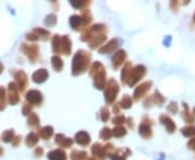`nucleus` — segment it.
I'll return each mask as SVG.
<instances>
[{"mask_svg":"<svg viewBox=\"0 0 195 160\" xmlns=\"http://www.w3.org/2000/svg\"><path fill=\"white\" fill-rule=\"evenodd\" d=\"M181 131H182V133H183L185 136H194L195 135V125L183 128Z\"/></svg>","mask_w":195,"mask_h":160,"instance_id":"6e6552de","label":"nucleus"},{"mask_svg":"<svg viewBox=\"0 0 195 160\" xmlns=\"http://www.w3.org/2000/svg\"><path fill=\"white\" fill-rule=\"evenodd\" d=\"M126 131L124 128H117V129L114 130V135H116V136H120V135L125 134Z\"/></svg>","mask_w":195,"mask_h":160,"instance_id":"ddd939ff","label":"nucleus"},{"mask_svg":"<svg viewBox=\"0 0 195 160\" xmlns=\"http://www.w3.org/2000/svg\"><path fill=\"white\" fill-rule=\"evenodd\" d=\"M194 114H195V108H194Z\"/></svg>","mask_w":195,"mask_h":160,"instance_id":"6ab92c4d","label":"nucleus"},{"mask_svg":"<svg viewBox=\"0 0 195 160\" xmlns=\"http://www.w3.org/2000/svg\"><path fill=\"white\" fill-rule=\"evenodd\" d=\"M79 23H80V19L78 18V16H73V18L70 19V24H72L73 27L76 28Z\"/></svg>","mask_w":195,"mask_h":160,"instance_id":"f8f14e48","label":"nucleus"},{"mask_svg":"<svg viewBox=\"0 0 195 160\" xmlns=\"http://www.w3.org/2000/svg\"><path fill=\"white\" fill-rule=\"evenodd\" d=\"M187 145H189L190 148H192V149L195 150V139H192V140L189 142V144H187Z\"/></svg>","mask_w":195,"mask_h":160,"instance_id":"2eb2a0df","label":"nucleus"},{"mask_svg":"<svg viewBox=\"0 0 195 160\" xmlns=\"http://www.w3.org/2000/svg\"><path fill=\"white\" fill-rule=\"evenodd\" d=\"M140 133L143 135V136H145V133H148V136H150L151 135V129L150 127H148V125H142L140 127Z\"/></svg>","mask_w":195,"mask_h":160,"instance_id":"9b49d317","label":"nucleus"},{"mask_svg":"<svg viewBox=\"0 0 195 160\" xmlns=\"http://www.w3.org/2000/svg\"><path fill=\"white\" fill-rule=\"evenodd\" d=\"M111 84H112V87H109V88H107V93H106V99L109 102H111L115 98L117 91H118V87H117L116 82L111 81Z\"/></svg>","mask_w":195,"mask_h":160,"instance_id":"f257e3e1","label":"nucleus"},{"mask_svg":"<svg viewBox=\"0 0 195 160\" xmlns=\"http://www.w3.org/2000/svg\"><path fill=\"white\" fill-rule=\"evenodd\" d=\"M76 139H77V142L79 143V144H82V145L88 144L89 141H90V137L88 136V134L87 133H85V132L78 133V134L76 135Z\"/></svg>","mask_w":195,"mask_h":160,"instance_id":"423d86ee","label":"nucleus"},{"mask_svg":"<svg viewBox=\"0 0 195 160\" xmlns=\"http://www.w3.org/2000/svg\"><path fill=\"white\" fill-rule=\"evenodd\" d=\"M27 100L31 103H39L41 101V95L37 91H31L27 94Z\"/></svg>","mask_w":195,"mask_h":160,"instance_id":"20e7f679","label":"nucleus"},{"mask_svg":"<svg viewBox=\"0 0 195 160\" xmlns=\"http://www.w3.org/2000/svg\"><path fill=\"white\" fill-rule=\"evenodd\" d=\"M150 86H151V82H145V83H143L142 86L140 87V88L138 89V90L136 91V96H138V94L139 93H141V95H142L143 93H144V92H146L148 90V88H150Z\"/></svg>","mask_w":195,"mask_h":160,"instance_id":"1a4fd4ad","label":"nucleus"},{"mask_svg":"<svg viewBox=\"0 0 195 160\" xmlns=\"http://www.w3.org/2000/svg\"><path fill=\"white\" fill-rule=\"evenodd\" d=\"M121 121H125V118L124 117H118V118H116V119H114V123H121Z\"/></svg>","mask_w":195,"mask_h":160,"instance_id":"dca6fc26","label":"nucleus"},{"mask_svg":"<svg viewBox=\"0 0 195 160\" xmlns=\"http://www.w3.org/2000/svg\"><path fill=\"white\" fill-rule=\"evenodd\" d=\"M160 119H162V122L166 125L168 132H170V133L174 132V130L176 129V125H175L174 121L170 119L169 117H167V116H162V118H160Z\"/></svg>","mask_w":195,"mask_h":160,"instance_id":"f03ea898","label":"nucleus"},{"mask_svg":"<svg viewBox=\"0 0 195 160\" xmlns=\"http://www.w3.org/2000/svg\"><path fill=\"white\" fill-rule=\"evenodd\" d=\"M193 19H194V22H195V14H194V16H193Z\"/></svg>","mask_w":195,"mask_h":160,"instance_id":"a211bd4d","label":"nucleus"},{"mask_svg":"<svg viewBox=\"0 0 195 160\" xmlns=\"http://www.w3.org/2000/svg\"><path fill=\"white\" fill-rule=\"evenodd\" d=\"M124 59H125V52L119 51V52L115 55V57H114V65L117 67L121 62H123Z\"/></svg>","mask_w":195,"mask_h":160,"instance_id":"0eeeda50","label":"nucleus"},{"mask_svg":"<svg viewBox=\"0 0 195 160\" xmlns=\"http://www.w3.org/2000/svg\"><path fill=\"white\" fill-rule=\"evenodd\" d=\"M130 104H131V102H130V99H129L128 96H126L125 99H123V106L125 105V107H129Z\"/></svg>","mask_w":195,"mask_h":160,"instance_id":"4468645a","label":"nucleus"},{"mask_svg":"<svg viewBox=\"0 0 195 160\" xmlns=\"http://www.w3.org/2000/svg\"><path fill=\"white\" fill-rule=\"evenodd\" d=\"M48 77V72L45 69H39L37 72L34 74V80L36 82H42Z\"/></svg>","mask_w":195,"mask_h":160,"instance_id":"7ed1b4c3","label":"nucleus"},{"mask_svg":"<svg viewBox=\"0 0 195 160\" xmlns=\"http://www.w3.org/2000/svg\"><path fill=\"white\" fill-rule=\"evenodd\" d=\"M50 160H65V154L61 150H55L49 154Z\"/></svg>","mask_w":195,"mask_h":160,"instance_id":"39448f33","label":"nucleus"},{"mask_svg":"<svg viewBox=\"0 0 195 160\" xmlns=\"http://www.w3.org/2000/svg\"><path fill=\"white\" fill-rule=\"evenodd\" d=\"M1 69H2V67H1V65H0V72H1Z\"/></svg>","mask_w":195,"mask_h":160,"instance_id":"f3484780","label":"nucleus"},{"mask_svg":"<svg viewBox=\"0 0 195 160\" xmlns=\"http://www.w3.org/2000/svg\"><path fill=\"white\" fill-rule=\"evenodd\" d=\"M52 64H53V67H54L57 70L61 69V67H62V62H61V59L60 57H58V56H54L52 59Z\"/></svg>","mask_w":195,"mask_h":160,"instance_id":"9d476101","label":"nucleus"}]
</instances>
